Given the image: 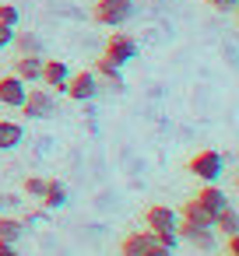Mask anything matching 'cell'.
<instances>
[{
  "mask_svg": "<svg viewBox=\"0 0 239 256\" xmlns=\"http://www.w3.org/2000/svg\"><path fill=\"white\" fill-rule=\"evenodd\" d=\"M186 168H190V176H197L200 182H218L221 172H225V162H221L218 151H197V154L186 162Z\"/></svg>",
  "mask_w": 239,
  "mask_h": 256,
  "instance_id": "obj_3",
  "label": "cell"
},
{
  "mask_svg": "<svg viewBox=\"0 0 239 256\" xmlns=\"http://www.w3.org/2000/svg\"><path fill=\"white\" fill-rule=\"evenodd\" d=\"M179 218H183V221H193V224H211V221H214V210H207L200 200H193V196H190V200L183 204Z\"/></svg>",
  "mask_w": 239,
  "mask_h": 256,
  "instance_id": "obj_16",
  "label": "cell"
},
{
  "mask_svg": "<svg viewBox=\"0 0 239 256\" xmlns=\"http://www.w3.org/2000/svg\"><path fill=\"white\" fill-rule=\"evenodd\" d=\"M123 256H165L169 249H165V242L155 235V232H130L127 238H123Z\"/></svg>",
  "mask_w": 239,
  "mask_h": 256,
  "instance_id": "obj_1",
  "label": "cell"
},
{
  "mask_svg": "<svg viewBox=\"0 0 239 256\" xmlns=\"http://www.w3.org/2000/svg\"><path fill=\"white\" fill-rule=\"evenodd\" d=\"M25 140V126L11 123V120H0V151H11Z\"/></svg>",
  "mask_w": 239,
  "mask_h": 256,
  "instance_id": "obj_14",
  "label": "cell"
},
{
  "mask_svg": "<svg viewBox=\"0 0 239 256\" xmlns=\"http://www.w3.org/2000/svg\"><path fill=\"white\" fill-rule=\"evenodd\" d=\"M92 74H95V81H99V88H113V92H120V88H123V78H120V67H116L113 60H106V56H102V60L95 64V70H92Z\"/></svg>",
  "mask_w": 239,
  "mask_h": 256,
  "instance_id": "obj_11",
  "label": "cell"
},
{
  "mask_svg": "<svg viewBox=\"0 0 239 256\" xmlns=\"http://www.w3.org/2000/svg\"><path fill=\"white\" fill-rule=\"evenodd\" d=\"M25 81L18 78V74H4L0 78V106H11V109H18L22 102H25Z\"/></svg>",
  "mask_w": 239,
  "mask_h": 256,
  "instance_id": "obj_10",
  "label": "cell"
},
{
  "mask_svg": "<svg viewBox=\"0 0 239 256\" xmlns=\"http://www.w3.org/2000/svg\"><path fill=\"white\" fill-rule=\"evenodd\" d=\"M29 120H50L57 102H53V92L50 88H25V102L18 106Z\"/></svg>",
  "mask_w": 239,
  "mask_h": 256,
  "instance_id": "obj_4",
  "label": "cell"
},
{
  "mask_svg": "<svg viewBox=\"0 0 239 256\" xmlns=\"http://www.w3.org/2000/svg\"><path fill=\"white\" fill-rule=\"evenodd\" d=\"M15 74H18L25 84L39 81V74H43V56H39V53H22V56L15 60Z\"/></svg>",
  "mask_w": 239,
  "mask_h": 256,
  "instance_id": "obj_12",
  "label": "cell"
},
{
  "mask_svg": "<svg viewBox=\"0 0 239 256\" xmlns=\"http://www.w3.org/2000/svg\"><path fill=\"white\" fill-rule=\"evenodd\" d=\"M67 78H71V67H67L64 60H43L39 81H43L50 92H64V88H67Z\"/></svg>",
  "mask_w": 239,
  "mask_h": 256,
  "instance_id": "obj_9",
  "label": "cell"
},
{
  "mask_svg": "<svg viewBox=\"0 0 239 256\" xmlns=\"http://www.w3.org/2000/svg\"><path fill=\"white\" fill-rule=\"evenodd\" d=\"M22 235H25V221H18V218H0V242H22Z\"/></svg>",
  "mask_w": 239,
  "mask_h": 256,
  "instance_id": "obj_18",
  "label": "cell"
},
{
  "mask_svg": "<svg viewBox=\"0 0 239 256\" xmlns=\"http://www.w3.org/2000/svg\"><path fill=\"white\" fill-rule=\"evenodd\" d=\"M0 256H15V242H0Z\"/></svg>",
  "mask_w": 239,
  "mask_h": 256,
  "instance_id": "obj_24",
  "label": "cell"
},
{
  "mask_svg": "<svg viewBox=\"0 0 239 256\" xmlns=\"http://www.w3.org/2000/svg\"><path fill=\"white\" fill-rule=\"evenodd\" d=\"M176 235H179L183 242H190L193 249H207V252H211L214 242H218L211 224H193V221H183V218L176 221Z\"/></svg>",
  "mask_w": 239,
  "mask_h": 256,
  "instance_id": "obj_5",
  "label": "cell"
},
{
  "mask_svg": "<svg viewBox=\"0 0 239 256\" xmlns=\"http://www.w3.org/2000/svg\"><path fill=\"white\" fill-rule=\"evenodd\" d=\"M134 14V0H99L95 4V22L106 28H120L127 25Z\"/></svg>",
  "mask_w": 239,
  "mask_h": 256,
  "instance_id": "obj_2",
  "label": "cell"
},
{
  "mask_svg": "<svg viewBox=\"0 0 239 256\" xmlns=\"http://www.w3.org/2000/svg\"><path fill=\"white\" fill-rule=\"evenodd\" d=\"M193 200H200L207 210H221L225 204H232V200H228V193H225L221 186H214V182H204V190H197V196H193Z\"/></svg>",
  "mask_w": 239,
  "mask_h": 256,
  "instance_id": "obj_13",
  "label": "cell"
},
{
  "mask_svg": "<svg viewBox=\"0 0 239 256\" xmlns=\"http://www.w3.org/2000/svg\"><path fill=\"white\" fill-rule=\"evenodd\" d=\"M0 22H4V25H11V28H18V22H22L18 8H15V4H0Z\"/></svg>",
  "mask_w": 239,
  "mask_h": 256,
  "instance_id": "obj_21",
  "label": "cell"
},
{
  "mask_svg": "<svg viewBox=\"0 0 239 256\" xmlns=\"http://www.w3.org/2000/svg\"><path fill=\"white\" fill-rule=\"evenodd\" d=\"M11 39H15V28L0 22V50H4V46H11Z\"/></svg>",
  "mask_w": 239,
  "mask_h": 256,
  "instance_id": "obj_22",
  "label": "cell"
},
{
  "mask_svg": "<svg viewBox=\"0 0 239 256\" xmlns=\"http://www.w3.org/2000/svg\"><path fill=\"white\" fill-rule=\"evenodd\" d=\"M74 102H92L95 95H99V81H95V74L92 70H78V74H71L67 78V88H64Z\"/></svg>",
  "mask_w": 239,
  "mask_h": 256,
  "instance_id": "obj_8",
  "label": "cell"
},
{
  "mask_svg": "<svg viewBox=\"0 0 239 256\" xmlns=\"http://www.w3.org/2000/svg\"><path fill=\"white\" fill-rule=\"evenodd\" d=\"M106 60H113L116 67H127L134 56H137V42L127 36V32H113L109 39H106V53H102Z\"/></svg>",
  "mask_w": 239,
  "mask_h": 256,
  "instance_id": "obj_6",
  "label": "cell"
},
{
  "mask_svg": "<svg viewBox=\"0 0 239 256\" xmlns=\"http://www.w3.org/2000/svg\"><path fill=\"white\" fill-rule=\"evenodd\" d=\"M22 190H25L29 196H36V200H39V196H43V190H46V179H39V176H29V179L22 182Z\"/></svg>",
  "mask_w": 239,
  "mask_h": 256,
  "instance_id": "obj_20",
  "label": "cell"
},
{
  "mask_svg": "<svg viewBox=\"0 0 239 256\" xmlns=\"http://www.w3.org/2000/svg\"><path fill=\"white\" fill-rule=\"evenodd\" d=\"M176 221H179V214L172 207H165V204H155L144 214V228L155 232V235H176Z\"/></svg>",
  "mask_w": 239,
  "mask_h": 256,
  "instance_id": "obj_7",
  "label": "cell"
},
{
  "mask_svg": "<svg viewBox=\"0 0 239 256\" xmlns=\"http://www.w3.org/2000/svg\"><path fill=\"white\" fill-rule=\"evenodd\" d=\"M211 8H214V11H228V14H232V11H235V0H211Z\"/></svg>",
  "mask_w": 239,
  "mask_h": 256,
  "instance_id": "obj_23",
  "label": "cell"
},
{
  "mask_svg": "<svg viewBox=\"0 0 239 256\" xmlns=\"http://www.w3.org/2000/svg\"><path fill=\"white\" fill-rule=\"evenodd\" d=\"M211 228H218L221 235H232V232H239V214H235V207H232V204H225L221 210H214V221H211Z\"/></svg>",
  "mask_w": 239,
  "mask_h": 256,
  "instance_id": "obj_17",
  "label": "cell"
},
{
  "mask_svg": "<svg viewBox=\"0 0 239 256\" xmlns=\"http://www.w3.org/2000/svg\"><path fill=\"white\" fill-rule=\"evenodd\" d=\"M11 42H15L22 53H39V50H43V46H39V39H36L32 32H15V39H11Z\"/></svg>",
  "mask_w": 239,
  "mask_h": 256,
  "instance_id": "obj_19",
  "label": "cell"
},
{
  "mask_svg": "<svg viewBox=\"0 0 239 256\" xmlns=\"http://www.w3.org/2000/svg\"><path fill=\"white\" fill-rule=\"evenodd\" d=\"M43 207L46 210H57V207H64L67 204V186L64 182H57V179H46V190H43Z\"/></svg>",
  "mask_w": 239,
  "mask_h": 256,
  "instance_id": "obj_15",
  "label": "cell"
}]
</instances>
